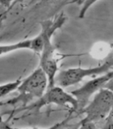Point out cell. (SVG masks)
<instances>
[{"mask_svg":"<svg viewBox=\"0 0 113 129\" xmlns=\"http://www.w3.org/2000/svg\"><path fill=\"white\" fill-rule=\"evenodd\" d=\"M66 21V15L62 13L55 19H46L40 22L41 29L39 35L42 40L43 48L40 52L39 67L47 76L48 88L55 86V78L58 71V62L61 60V56L56 53V48L52 43V37L55 31L62 27Z\"/></svg>","mask_w":113,"mask_h":129,"instance_id":"obj_1","label":"cell"},{"mask_svg":"<svg viewBox=\"0 0 113 129\" xmlns=\"http://www.w3.org/2000/svg\"><path fill=\"white\" fill-rule=\"evenodd\" d=\"M48 86V78L44 71L38 67L22 80L17 88L18 95L14 98L0 102V107L12 106L14 110H19L37 100L44 94Z\"/></svg>","mask_w":113,"mask_h":129,"instance_id":"obj_2","label":"cell"},{"mask_svg":"<svg viewBox=\"0 0 113 129\" xmlns=\"http://www.w3.org/2000/svg\"><path fill=\"white\" fill-rule=\"evenodd\" d=\"M51 104L68 107H70V110L69 112L74 113V114H76L77 110H78V102L74 97L70 93L66 92L63 88L54 86L52 87L48 88L42 97H40L37 100L27 105V107L19 109V110H14L13 109L11 111L2 113L1 115L3 116L7 115L9 116L8 119L11 120L14 116L22 111H33L35 114H36L40 111L41 108Z\"/></svg>","mask_w":113,"mask_h":129,"instance_id":"obj_3","label":"cell"},{"mask_svg":"<svg viewBox=\"0 0 113 129\" xmlns=\"http://www.w3.org/2000/svg\"><path fill=\"white\" fill-rule=\"evenodd\" d=\"M111 70H113V55H109L99 66L89 68H70L59 71L55 78V86L64 89L81 82L85 78L103 75Z\"/></svg>","mask_w":113,"mask_h":129,"instance_id":"obj_4","label":"cell"},{"mask_svg":"<svg viewBox=\"0 0 113 129\" xmlns=\"http://www.w3.org/2000/svg\"><path fill=\"white\" fill-rule=\"evenodd\" d=\"M112 109L113 92L103 88L96 93L93 99L79 113L85 115L81 122H91L97 124L103 122Z\"/></svg>","mask_w":113,"mask_h":129,"instance_id":"obj_5","label":"cell"},{"mask_svg":"<svg viewBox=\"0 0 113 129\" xmlns=\"http://www.w3.org/2000/svg\"><path fill=\"white\" fill-rule=\"evenodd\" d=\"M112 78L113 70L107 72V74H104L90 80L80 88L70 92L78 102V110H77L76 115H79V113L82 111V109L89 103L91 97L100 90L103 89L106 84Z\"/></svg>","mask_w":113,"mask_h":129,"instance_id":"obj_6","label":"cell"},{"mask_svg":"<svg viewBox=\"0 0 113 129\" xmlns=\"http://www.w3.org/2000/svg\"><path fill=\"white\" fill-rule=\"evenodd\" d=\"M42 40L40 36L38 34L36 37L32 39L21 40V41L13 44H0V56L21 49H29L40 54V52L42 51Z\"/></svg>","mask_w":113,"mask_h":129,"instance_id":"obj_7","label":"cell"},{"mask_svg":"<svg viewBox=\"0 0 113 129\" xmlns=\"http://www.w3.org/2000/svg\"><path fill=\"white\" fill-rule=\"evenodd\" d=\"M21 82H22L21 78H19L17 80L14 81V82H11L4 85H1L0 86V98L6 96L8 94H10V93L17 90V88L19 86V84L21 83Z\"/></svg>","mask_w":113,"mask_h":129,"instance_id":"obj_8","label":"cell"},{"mask_svg":"<svg viewBox=\"0 0 113 129\" xmlns=\"http://www.w3.org/2000/svg\"><path fill=\"white\" fill-rule=\"evenodd\" d=\"M76 114L74 113H70L69 112V114L67 115V117L65 119H63L62 121L58 123H56L55 124H53L52 126L48 127V128H38V127H32V128H16V127H12L10 126L9 123L7 124V129H63V127L66 125L69 121L71 120L72 119H74L75 117Z\"/></svg>","mask_w":113,"mask_h":129,"instance_id":"obj_9","label":"cell"},{"mask_svg":"<svg viewBox=\"0 0 113 129\" xmlns=\"http://www.w3.org/2000/svg\"><path fill=\"white\" fill-rule=\"evenodd\" d=\"M100 129H113V109L104 119Z\"/></svg>","mask_w":113,"mask_h":129,"instance_id":"obj_10","label":"cell"},{"mask_svg":"<svg viewBox=\"0 0 113 129\" xmlns=\"http://www.w3.org/2000/svg\"><path fill=\"white\" fill-rule=\"evenodd\" d=\"M76 129H100L98 124L91 122H81L79 123V127Z\"/></svg>","mask_w":113,"mask_h":129,"instance_id":"obj_11","label":"cell"},{"mask_svg":"<svg viewBox=\"0 0 113 129\" xmlns=\"http://www.w3.org/2000/svg\"><path fill=\"white\" fill-rule=\"evenodd\" d=\"M7 11L4 10L3 8L0 9V29H1V27H3L4 20L7 18Z\"/></svg>","mask_w":113,"mask_h":129,"instance_id":"obj_12","label":"cell"},{"mask_svg":"<svg viewBox=\"0 0 113 129\" xmlns=\"http://www.w3.org/2000/svg\"><path fill=\"white\" fill-rule=\"evenodd\" d=\"M104 88L107 89V90H111V91L113 92V78L106 84V86H105Z\"/></svg>","mask_w":113,"mask_h":129,"instance_id":"obj_13","label":"cell"},{"mask_svg":"<svg viewBox=\"0 0 113 129\" xmlns=\"http://www.w3.org/2000/svg\"><path fill=\"white\" fill-rule=\"evenodd\" d=\"M9 119H7V120H1L0 121V129H7V124L9 123Z\"/></svg>","mask_w":113,"mask_h":129,"instance_id":"obj_14","label":"cell"}]
</instances>
